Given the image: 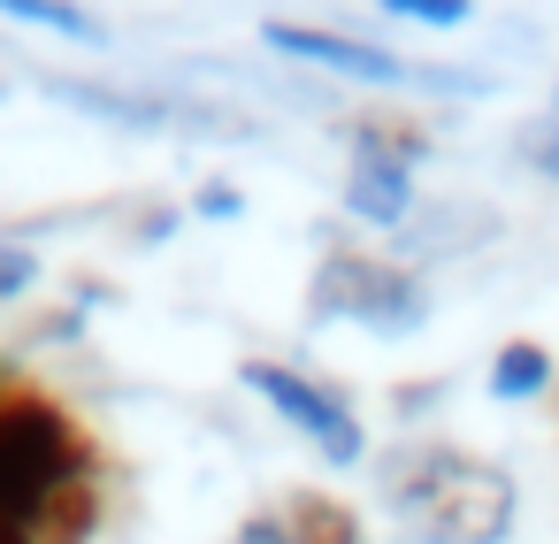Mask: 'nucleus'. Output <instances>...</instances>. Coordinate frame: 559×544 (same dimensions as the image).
Here are the masks:
<instances>
[{
	"mask_svg": "<svg viewBox=\"0 0 559 544\" xmlns=\"http://www.w3.org/2000/svg\"><path fill=\"white\" fill-rule=\"evenodd\" d=\"M70 299H78V307H85V315H100V307H116V299H123V292H116V284H108V276H78V284H70Z\"/></svg>",
	"mask_w": 559,
	"mask_h": 544,
	"instance_id": "nucleus-21",
	"label": "nucleus"
},
{
	"mask_svg": "<svg viewBox=\"0 0 559 544\" xmlns=\"http://www.w3.org/2000/svg\"><path fill=\"white\" fill-rule=\"evenodd\" d=\"M551 116H559V85H551Z\"/></svg>",
	"mask_w": 559,
	"mask_h": 544,
	"instance_id": "nucleus-24",
	"label": "nucleus"
},
{
	"mask_svg": "<svg viewBox=\"0 0 559 544\" xmlns=\"http://www.w3.org/2000/svg\"><path fill=\"white\" fill-rule=\"evenodd\" d=\"M551 376H559L551 345H536V338H506V345L490 353V368H483V391H490L498 406H528V399L551 391Z\"/></svg>",
	"mask_w": 559,
	"mask_h": 544,
	"instance_id": "nucleus-10",
	"label": "nucleus"
},
{
	"mask_svg": "<svg viewBox=\"0 0 559 544\" xmlns=\"http://www.w3.org/2000/svg\"><path fill=\"white\" fill-rule=\"evenodd\" d=\"M444 399H452L444 376H437V383H406V391H391V414H399V422H421V414H437Z\"/></svg>",
	"mask_w": 559,
	"mask_h": 544,
	"instance_id": "nucleus-19",
	"label": "nucleus"
},
{
	"mask_svg": "<svg viewBox=\"0 0 559 544\" xmlns=\"http://www.w3.org/2000/svg\"><path fill=\"white\" fill-rule=\"evenodd\" d=\"M39 284H47V253L9 230V238H0V307H24Z\"/></svg>",
	"mask_w": 559,
	"mask_h": 544,
	"instance_id": "nucleus-15",
	"label": "nucleus"
},
{
	"mask_svg": "<svg viewBox=\"0 0 559 544\" xmlns=\"http://www.w3.org/2000/svg\"><path fill=\"white\" fill-rule=\"evenodd\" d=\"M0 24H24V32L70 39V47H108V24L85 0H0Z\"/></svg>",
	"mask_w": 559,
	"mask_h": 544,
	"instance_id": "nucleus-12",
	"label": "nucleus"
},
{
	"mask_svg": "<svg viewBox=\"0 0 559 544\" xmlns=\"http://www.w3.org/2000/svg\"><path fill=\"white\" fill-rule=\"evenodd\" d=\"M230 544H292V529H284V506H253V513L230 529Z\"/></svg>",
	"mask_w": 559,
	"mask_h": 544,
	"instance_id": "nucleus-20",
	"label": "nucleus"
},
{
	"mask_svg": "<svg viewBox=\"0 0 559 544\" xmlns=\"http://www.w3.org/2000/svg\"><path fill=\"white\" fill-rule=\"evenodd\" d=\"M39 93L70 116H93L108 131H131V139H207V146H253L261 123L230 100H200L185 85H154V78H100V70H47Z\"/></svg>",
	"mask_w": 559,
	"mask_h": 544,
	"instance_id": "nucleus-3",
	"label": "nucleus"
},
{
	"mask_svg": "<svg viewBox=\"0 0 559 544\" xmlns=\"http://www.w3.org/2000/svg\"><path fill=\"white\" fill-rule=\"evenodd\" d=\"M185 215H200V223H238V215H246V192H238L230 177H207V185L185 200Z\"/></svg>",
	"mask_w": 559,
	"mask_h": 544,
	"instance_id": "nucleus-18",
	"label": "nucleus"
},
{
	"mask_svg": "<svg viewBox=\"0 0 559 544\" xmlns=\"http://www.w3.org/2000/svg\"><path fill=\"white\" fill-rule=\"evenodd\" d=\"M93 483H100V437L55 391L16 383L0 399V521L39 536L47 513L70 490H93Z\"/></svg>",
	"mask_w": 559,
	"mask_h": 544,
	"instance_id": "nucleus-2",
	"label": "nucleus"
},
{
	"mask_svg": "<svg viewBox=\"0 0 559 544\" xmlns=\"http://www.w3.org/2000/svg\"><path fill=\"white\" fill-rule=\"evenodd\" d=\"M0 544H39V536H24V529H9V521H0Z\"/></svg>",
	"mask_w": 559,
	"mask_h": 544,
	"instance_id": "nucleus-23",
	"label": "nucleus"
},
{
	"mask_svg": "<svg viewBox=\"0 0 559 544\" xmlns=\"http://www.w3.org/2000/svg\"><path fill=\"white\" fill-rule=\"evenodd\" d=\"M368 468H376V498L406 544H506L521 521V483L498 460H483L437 429L391 437Z\"/></svg>",
	"mask_w": 559,
	"mask_h": 544,
	"instance_id": "nucleus-1",
	"label": "nucleus"
},
{
	"mask_svg": "<svg viewBox=\"0 0 559 544\" xmlns=\"http://www.w3.org/2000/svg\"><path fill=\"white\" fill-rule=\"evenodd\" d=\"M0 100H9V78H0Z\"/></svg>",
	"mask_w": 559,
	"mask_h": 544,
	"instance_id": "nucleus-25",
	"label": "nucleus"
},
{
	"mask_svg": "<svg viewBox=\"0 0 559 544\" xmlns=\"http://www.w3.org/2000/svg\"><path fill=\"white\" fill-rule=\"evenodd\" d=\"M9 391H16V360H9V353H0V399H9Z\"/></svg>",
	"mask_w": 559,
	"mask_h": 544,
	"instance_id": "nucleus-22",
	"label": "nucleus"
},
{
	"mask_svg": "<svg viewBox=\"0 0 559 544\" xmlns=\"http://www.w3.org/2000/svg\"><path fill=\"white\" fill-rule=\"evenodd\" d=\"M261 47L299 62V70H322V78H345V85H376V93H399L421 78V62L376 47V39H353V32H330V24H292V16H269L261 24Z\"/></svg>",
	"mask_w": 559,
	"mask_h": 544,
	"instance_id": "nucleus-6",
	"label": "nucleus"
},
{
	"mask_svg": "<svg viewBox=\"0 0 559 544\" xmlns=\"http://www.w3.org/2000/svg\"><path fill=\"white\" fill-rule=\"evenodd\" d=\"M284 529H292V544H368L360 513L330 490H284Z\"/></svg>",
	"mask_w": 559,
	"mask_h": 544,
	"instance_id": "nucleus-11",
	"label": "nucleus"
},
{
	"mask_svg": "<svg viewBox=\"0 0 559 544\" xmlns=\"http://www.w3.org/2000/svg\"><path fill=\"white\" fill-rule=\"evenodd\" d=\"M513 162L559 192V116H551V108H544L536 123H521V131H513Z\"/></svg>",
	"mask_w": 559,
	"mask_h": 544,
	"instance_id": "nucleus-16",
	"label": "nucleus"
},
{
	"mask_svg": "<svg viewBox=\"0 0 559 544\" xmlns=\"http://www.w3.org/2000/svg\"><path fill=\"white\" fill-rule=\"evenodd\" d=\"M177 230H185V208H177L169 192H139V200H123V238H131L139 253L169 246Z\"/></svg>",
	"mask_w": 559,
	"mask_h": 544,
	"instance_id": "nucleus-14",
	"label": "nucleus"
},
{
	"mask_svg": "<svg viewBox=\"0 0 559 544\" xmlns=\"http://www.w3.org/2000/svg\"><path fill=\"white\" fill-rule=\"evenodd\" d=\"M437 292L421 269H406L399 253H368V246H345L337 230H322V253H314V276H307V322L330 330V322H353L368 338H414L429 322Z\"/></svg>",
	"mask_w": 559,
	"mask_h": 544,
	"instance_id": "nucleus-4",
	"label": "nucleus"
},
{
	"mask_svg": "<svg viewBox=\"0 0 559 544\" xmlns=\"http://www.w3.org/2000/svg\"><path fill=\"white\" fill-rule=\"evenodd\" d=\"M368 9H383L399 24H421V32H460L475 16V0H368Z\"/></svg>",
	"mask_w": 559,
	"mask_h": 544,
	"instance_id": "nucleus-17",
	"label": "nucleus"
},
{
	"mask_svg": "<svg viewBox=\"0 0 559 544\" xmlns=\"http://www.w3.org/2000/svg\"><path fill=\"white\" fill-rule=\"evenodd\" d=\"M238 383L292 429V437H307L314 452H322V468H368L376 452H368V422H360V406L330 383V376H314V368H299V360H269V353H253V360H238Z\"/></svg>",
	"mask_w": 559,
	"mask_h": 544,
	"instance_id": "nucleus-5",
	"label": "nucleus"
},
{
	"mask_svg": "<svg viewBox=\"0 0 559 544\" xmlns=\"http://www.w3.org/2000/svg\"><path fill=\"white\" fill-rule=\"evenodd\" d=\"M85 338H93V315H85L78 299H47V307L24 315V345H39V353H70V345H85Z\"/></svg>",
	"mask_w": 559,
	"mask_h": 544,
	"instance_id": "nucleus-13",
	"label": "nucleus"
},
{
	"mask_svg": "<svg viewBox=\"0 0 559 544\" xmlns=\"http://www.w3.org/2000/svg\"><path fill=\"white\" fill-rule=\"evenodd\" d=\"M498 230H506V223H498V208H475V200H437V208H429V200H421V208H414V223L391 238V253H399L406 269H421V276H429L437 261L483 253Z\"/></svg>",
	"mask_w": 559,
	"mask_h": 544,
	"instance_id": "nucleus-7",
	"label": "nucleus"
},
{
	"mask_svg": "<svg viewBox=\"0 0 559 544\" xmlns=\"http://www.w3.org/2000/svg\"><path fill=\"white\" fill-rule=\"evenodd\" d=\"M337 208H345V223H360V230H383V238H399V230L414 223L421 192H414V177H406V169H383V162H345Z\"/></svg>",
	"mask_w": 559,
	"mask_h": 544,
	"instance_id": "nucleus-9",
	"label": "nucleus"
},
{
	"mask_svg": "<svg viewBox=\"0 0 559 544\" xmlns=\"http://www.w3.org/2000/svg\"><path fill=\"white\" fill-rule=\"evenodd\" d=\"M330 139L345 146V162H383V169H406V177L437 154V131L406 108H353V116H337Z\"/></svg>",
	"mask_w": 559,
	"mask_h": 544,
	"instance_id": "nucleus-8",
	"label": "nucleus"
}]
</instances>
